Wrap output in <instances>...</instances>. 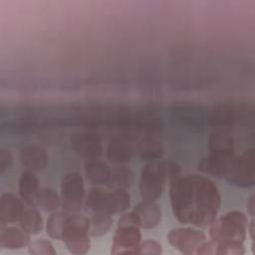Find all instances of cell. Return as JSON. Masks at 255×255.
<instances>
[{"label": "cell", "mask_w": 255, "mask_h": 255, "mask_svg": "<svg viewBox=\"0 0 255 255\" xmlns=\"http://www.w3.org/2000/svg\"><path fill=\"white\" fill-rule=\"evenodd\" d=\"M138 216L140 228L152 229L161 221V209L155 201L142 200L132 209Z\"/></svg>", "instance_id": "17"}, {"label": "cell", "mask_w": 255, "mask_h": 255, "mask_svg": "<svg viewBox=\"0 0 255 255\" xmlns=\"http://www.w3.org/2000/svg\"><path fill=\"white\" fill-rule=\"evenodd\" d=\"M167 180L161 172L158 162L148 161L142 166L139 178V194L142 200L155 201L164 190Z\"/></svg>", "instance_id": "9"}, {"label": "cell", "mask_w": 255, "mask_h": 255, "mask_svg": "<svg viewBox=\"0 0 255 255\" xmlns=\"http://www.w3.org/2000/svg\"><path fill=\"white\" fill-rule=\"evenodd\" d=\"M19 195L27 205H36V198L39 191L38 178L33 171L25 170L21 173L18 182Z\"/></svg>", "instance_id": "20"}, {"label": "cell", "mask_w": 255, "mask_h": 255, "mask_svg": "<svg viewBox=\"0 0 255 255\" xmlns=\"http://www.w3.org/2000/svg\"><path fill=\"white\" fill-rule=\"evenodd\" d=\"M23 209L21 198L11 192L2 193L0 196V226L19 221Z\"/></svg>", "instance_id": "16"}, {"label": "cell", "mask_w": 255, "mask_h": 255, "mask_svg": "<svg viewBox=\"0 0 255 255\" xmlns=\"http://www.w3.org/2000/svg\"><path fill=\"white\" fill-rule=\"evenodd\" d=\"M36 205L45 212H54L61 206V197L55 189L43 187L38 191Z\"/></svg>", "instance_id": "26"}, {"label": "cell", "mask_w": 255, "mask_h": 255, "mask_svg": "<svg viewBox=\"0 0 255 255\" xmlns=\"http://www.w3.org/2000/svg\"><path fill=\"white\" fill-rule=\"evenodd\" d=\"M248 218L239 211L232 210L219 218H215L209 227V237L211 240L220 243L226 241L244 242L247 234Z\"/></svg>", "instance_id": "3"}, {"label": "cell", "mask_w": 255, "mask_h": 255, "mask_svg": "<svg viewBox=\"0 0 255 255\" xmlns=\"http://www.w3.org/2000/svg\"><path fill=\"white\" fill-rule=\"evenodd\" d=\"M90 219V235L99 237L106 234L113 225V218L110 214L93 213Z\"/></svg>", "instance_id": "28"}, {"label": "cell", "mask_w": 255, "mask_h": 255, "mask_svg": "<svg viewBox=\"0 0 255 255\" xmlns=\"http://www.w3.org/2000/svg\"><path fill=\"white\" fill-rule=\"evenodd\" d=\"M205 234L194 227H176L169 230V244L182 254H195L197 248L205 241Z\"/></svg>", "instance_id": "10"}, {"label": "cell", "mask_w": 255, "mask_h": 255, "mask_svg": "<svg viewBox=\"0 0 255 255\" xmlns=\"http://www.w3.org/2000/svg\"><path fill=\"white\" fill-rule=\"evenodd\" d=\"M133 182V173L130 168L122 165L111 169V174L106 185L111 190H128Z\"/></svg>", "instance_id": "25"}, {"label": "cell", "mask_w": 255, "mask_h": 255, "mask_svg": "<svg viewBox=\"0 0 255 255\" xmlns=\"http://www.w3.org/2000/svg\"><path fill=\"white\" fill-rule=\"evenodd\" d=\"M30 243V235L21 227L1 226L0 246L5 249H21Z\"/></svg>", "instance_id": "19"}, {"label": "cell", "mask_w": 255, "mask_h": 255, "mask_svg": "<svg viewBox=\"0 0 255 255\" xmlns=\"http://www.w3.org/2000/svg\"><path fill=\"white\" fill-rule=\"evenodd\" d=\"M253 108L247 104H218L206 112V124L215 129L227 130L236 124L247 122Z\"/></svg>", "instance_id": "6"}, {"label": "cell", "mask_w": 255, "mask_h": 255, "mask_svg": "<svg viewBox=\"0 0 255 255\" xmlns=\"http://www.w3.org/2000/svg\"><path fill=\"white\" fill-rule=\"evenodd\" d=\"M216 247L217 242L210 240V241H204L196 250L195 254H215L216 253Z\"/></svg>", "instance_id": "35"}, {"label": "cell", "mask_w": 255, "mask_h": 255, "mask_svg": "<svg viewBox=\"0 0 255 255\" xmlns=\"http://www.w3.org/2000/svg\"><path fill=\"white\" fill-rule=\"evenodd\" d=\"M85 205L92 213L113 215L128 209L130 196L127 190L107 191L99 187H93L86 196Z\"/></svg>", "instance_id": "4"}, {"label": "cell", "mask_w": 255, "mask_h": 255, "mask_svg": "<svg viewBox=\"0 0 255 255\" xmlns=\"http://www.w3.org/2000/svg\"><path fill=\"white\" fill-rule=\"evenodd\" d=\"M245 252L243 242L226 241L217 243L216 253L220 255H242Z\"/></svg>", "instance_id": "30"}, {"label": "cell", "mask_w": 255, "mask_h": 255, "mask_svg": "<svg viewBox=\"0 0 255 255\" xmlns=\"http://www.w3.org/2000/svg\"><path fill=\"white\" fill-rule=\"evenodd\" d=\"M234 153H212L202 157L198 163L197 168L199 171L205 174H210L216 177H224L227 172Z\"/></svg>", "instance_id": "14"}, {"label": "cell", "mask_w": 255, "mask_h": 255, "mask_svg": "<svg viewBox=\"0 0 255 255\" xmlns=\"http://www.w3.org/2000/svg\"><path fill=\"white\" fill-rule=\"evenodd\" d=\"M81 121L87 126L102 124L108 127L147 132L158 131L163 127L162 120L158 115L150 111L132 110L127 107L89 111L82 116Z\"/></svg>", "instance_id": "2"}, {"label": "cell", "mask_w": 255, "mask_h": 255, "mask_svg": "<svg viewBox=\"0 0 255 255\" xmlns=\"http://www.w3.org/2000/svg\"><path fill=\"white\" fill-rule=\"evenodd\" d=\"M69 212L63 211H54L50 217L47 219L46 223V231L47 234L55 240H61L63 235V230L65 227V223Z\"/></svg>", "instance_id": "27"}, {"label": "cell", "mask_w": 255, "mask_h": 255, "mask_svg": "<svg viewBox=\"0 0 255 255\" xmlns=\"http://www.w3.org/2000/svg\"><path fill=\"white\" fill-rule=\"evenodd\" d=\"M135 147L127 137H114L109 141L107 157L113 163H125L130 160Z\"/></svg>", "instance_id": "18"}, {"label": "cell", "mask_w": 255, "mask_h": 255, "mask_svg": "<svg viewBox=\"0 0 255 255\" xmlns=\"http://www.w3.org/2000/svg\"><path fill=\"white\" fill-rule=\"evenodd\" d=\"M28 251L33 255H55L56 250L49 240H36L28 245Z\"/></svg>", "instance_id": "31"}, {"label": "cell", "mask_w": 255, "mask_h": 255, "mask_svg": "<svg viewBox=\"0 0 255 255\" xmlns=\"http://www.w3.org/2000/svg\"><path fill=\"white\" fill-rule=\"evenodd\" d=\"M20 227L29 235H35L42 231L44 227L43 218L39 210L33 205L24 207L21 217L19 219Z\"/></svg>", "instance_id": "24"}, {"label": "cell", "mask_w": 255, "mask_h": 255, "mask_svg": "<svg viewBox=\"0 0 255 255\" xmlns=\"http://www.w3.org/2000/svg\"><path fill=\"white\" fill-rule=\"evenodd\" d=\"M223 178L238 187H252L255 183L254 149L249 148L239 155H234Z\"/></svg>", "instance_id": "7"}, {"label": "cell", "mask_w": 255, "mask_h": 255, "mask_svg": "<svg viewBox=\"0 0 255 255\" xmlns=\"http://www.w3.org/2000/svg\"><path fill=\"white\" fill-rule=\"evenodd\" d=\"M174 217L183 224L206 228L216 218L221 194L215 183L198 174L179 175L169 183Z\"/></svg>", "instance_id": "1"}, {"label": "cell", "mask_w": 255, "mask_h": 255, "mask_svg": "<svg viewBox=\"0 0 255 255\" xmlns=\"http://www.w3.org/2000/svg\"><path fill=\"white\" fill-rule=\"evenodd\" d=\"M121 226H136L140 228V221L137 214L133 210L124 213L118 220V227Z\"/></svg>", "instance_id": "33"}, {"label": "cell", "mask_w": 255, "mask_h": 255, "mask_svg": "<svg viewBox=\"0 0 255 255\" xmlns=\"http://www.w3.org/2000/svg\"><path fill=\"white\" fill-rule=\"evenodd\" d=\"M13 163V156L11 152L6 148L0 149V173H4L8 170Z\"/></svg>", "instance_id": "34"}, {"label": "cell", "mask_w": 255, "mask_h": 255, "mask_svg": "<svg viewBox=\"0 0 255 255\" xmlns=\"http://www.w3.org/2000/svg\"><path fill=\"white\" fill-rule=\"evenodd\" d=\"M208 149L212 153H234V139L227 130L215 129L209 134Z\"/></svg>", "instance_id": "22"}, {"label": "cell", "mask_w": 255, "mask_h": 255, "mask_svg": "<svg viewBox=\"0 0 255 255\" xmlns=\"http://www.w3.org/2000/svg\"><path fill=\"white\" fill-rule=\"evenodd\" d=\"M137 253L148 255H159L162 253V246L160 243L154 240H145L140 242L137 248Z\"/></svg>", "instance_id": "32"}, {"label": "cell", "mask_w": 255, "mask_h": 255, "mask_svg": "<svg viewBox=\"0 0 255 255\" xmlns=\"http://www.w3.org/2000/svg\"><path fill=\"white\" fill-rule=\"evenodd\" d=\"M21 164L30 171L43 170L48 164V154L44 147L37 144L24 145L19 152Z\"/></svg>", "instance_id": "15"}, {"label": "cell", "mask_w": 255, "mask_h": 255, "mask_svg": "<svg viewBox=\"0 0 255 255\" xmlns=\"http://www.w3.org/2000/svg\"><path fill=\"white\" fill-rule=\"evenodd\" d=\"M206 112L200 105L193 103H176L171 108L174 120L190 129H200L206 124Z\"/></svg>", "instance_id": "12"}, {"label": "cell", "mask_w": 255, "mask_h": 255, "mask_svg": "<svg viewBox=\"0 0 255 255\" xmlns=\"http://www.w3.org/2000/svg\"><path fill=\"white\" fill-rule=\"evenodd\" d=\"M141 242L140 228L136 226L118 227L112 244V254H133Z\"/></svg>", "instance_id": "13"}, {"label": "cell", "mask_w": 255, "mask_h": 255, "mask_svg": "<svg viewBox=\"0 0 255 255\" xmlns=\"http://www.w3.org/2000/svg\"><path fill=\"white\" fill-rule=\"evenodd\" d=\"M61 206L67 212H78L85 203L84 179L78 172L66 173L61 180Z\"/></svg>", "instance_id": "8"}, {"label": "cell", "mask_w": 255, "mask_h": 255, "mask_svg": "<svg viewBox=\"0 0 255 255\" xmlns=\"http://www.w3.org/2000/svg\"><path fill=\"white\" fill-rule=\"evenodd\" d=\"M85 174L87 179L94 185H104L108 182L111 174L110 166L97 159L87 160L85 162Z\"/></svg>", "instance_id": "23"}, {"label": "cell", "mask_w": 255, "mask_h": 255, "mask_svg": "<svg viewBox=\"0 0 255 255\" xmlns=\"http://www.w3.org/2000/svg\"><path fill=\"white\" fill-rule=\"evenodd\" d=\"M247 232H248L250 238H251L252 241H253V238H254V219H251L250 221H248Z\"/></svg>", "instance_id": "37"}, {"label": "cell", "mask_w": 255, "mask_h": 255, "mask_svg": "<svg viewBox=\"0 0 255 255\" xmlns=\"http://www.w3.org/2000/svg\"><path fill=\"white\" fill-rule=\"evenodd\" d=\"M157 162H158L159 168H160L161 172L163 173L164 177L166 178L168 184L180 175V173H181L180 166L175 161L170 160V159H161V160H158Z\"/></svg>", "instance_id": "29"}, {"label": "cell", "mask_w": 255, "mask_h": 255, "mask_svg": "<svg viewBox=\"0 0 255 255\" xmlns=\"http://www.w3.org/2000/svg\"><path fill=\"white\" fill-rule=\"evenodd\" d=\"M135 151L142 160L147 162L155 161L161 159L164 155V146L161 141L150 136H145L136 142Z\"/></svg>", "instance_id": "21"}, {"label": "cell", "mask_w": 255, "mask_h": 255, "mask_svg": "<svg viewBox=\"0 0 255 255\" xmlns=\"http://www.w3.org/2000/svg\"><path fill=\"white\" fill-rule=\"evenodd\" d=\"M90 219L77 212H69L62 240L68 250L74 254H85L90 250Z\"/></svg>", "instance_id": "5"}, {"label": "cell", "mask_w": 255, "mask_h": 255, "mask_svg": "<svg viewBox=\"0 0 255 255\" xmlns=\"http://www.w3.org/2000/svg\"><path fill=\"white\" fill-rule=\"evenodd\" d=\"M70 143L73 150L87 160L97 159L103 151L102 139L93 131H77L70 136Z\"/></svg>", "instance_id": "11"}, {"label": "cell", "mask_w": 255, "mask_h": 255, "mask_svg": "<svg viewBox=\"0 0 255 255\" xmlns=\"http://www.w3.org/2000/svg\"><path fill=\"white\" fill-rule=\"evenodd\" d=\"M246 210H247V213L251 217L254 216V212H255V196H254V194H251L248 197L247 202H246Z\"/></svg>", "instance_id": "36"}]
</instances>
